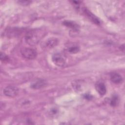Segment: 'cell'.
I'll return each instance as SVG.
<instances>
[{"label": "cell", "instance_id": "52a82bcc", "mask_svg": "<svg viewBox=\"0 0 125 125\" xmlns=\"http://www.w3.org/2000/svg\"><path fill=\"white\" fill-rule=\"evenodd\" d=\"M83 12L85 14V15L93 22H94L95 24H100V21L96 17H95L90 11H89L86 8H84L83 10Z\"/></svg>", "mask_w": 125, "mask_h": 125}, {"label": "cell", "instance_id": "8992f818", "mask_svg": "<svg viewBox=\"0 0 125 125\" xmlns=\"http://www.w3.org/2000/svg\"><path fill=\"white\" fill-rule=\"evenodd\" d=\"M110 78L111 81L116 84H119L123 81L122 77L119 73L116 72L111 73L110 75Z\"/></svg>", "mask_w": 125, "mask_h": 125}, {"label": "cell", "instance_id": "277c9868", "mask_svg": "<svg viewBox=\"0 0 125 125\" xmlns=\"http://www.w3.org/2000/svg\"><path fill=\"white\" fill-rule=\"evenodd\" d=\"M18 92V88L14 86H8L3 90L4 94L9 97H14L16 96Z\"/></svg>", "mask_w": 125, "mask_h": 125}, {"label": "cell", "instance_id": "8fae6325", "mask_svg": "<svg viewBox=\"0 0 125 125\" xmlns=\"http://www.w3.org/2000/svg\"><path fill=\"white\" fill-rule=\"evenodd\" d=\"M119 102V98L117 96L114 95L112 97L111 101H110V105L112 106H115L118 105Z\"/></svg>", "mask_w": 125, "mask_h": 125}, {"label": "cell", "instance_id": "5bb4252c", "mask_svg": "<svg viewBox=\"0 0 125 125\" xmlns=\"http://www.w3.org/2000/svg\"><path fill=\"white\" fill-rule=\"evenodd\" d=\"M18 2L20 4H21L22 5H27L31 2L30 1H27V0H20V1H19Z\"/></svg>", "mask_w": 125, "mask_h": 125}, {"label": "cell", "instance_id": "6da1fadb", "mask_svg": "<svg viewBox=\"0 0 125 125\" xmlns=\"http://www.w3.org/2000/svg\"><path fill=\"white\" fill-rule=\"evenodd\" d=\"M46 31L43 28H36L27 32L25 35V41L30 45L38 44L45 36Z\"/></svg>", "mask_w": 125, "mask_h": 125}, {"label": "cell", "instance_id": "30bf717a", "mask_svg": "<svg viewBox=\"0 0 125 125\" xmlns=\"http://www.w3.org/2000/svg\"><path fill=\"white\" fill-rule=\"evenodd\" d=\"M63 24L66 26H68L72 29H73V30H77L78 29V25L75 23H73L71 21H65L63 22Z\"/></svg>", "mask_w": 125, "mask_h": 125}, {"label": "cell", "instance_id": "ba28073f", "mask_svg": "<svg viewBox=\"0 0 125 125\" xmlns=\"http://www.w3.org/2000/svg\"><path fill=\"white\" fill-rule=\"evenodd\" d=\"M46 85V82L42 79L38 80L32 83L31 87L34 89H39L44 87Z\"/></svg>", "mask_w": 125, "mask_h": 125}, {"label": "cell", "instance_id": "4fadbf2b", "mask_svg": "<svg viewBox=\"0 0 125 125\" xmlns=\"http://www.w3.org/2000/svg\"><path fill=\"white\" fill-rule=\"evenodd\" d=\"M0 59L2 61L5 62H7L8 61L9 58L6 55L4 54L3 53L1 52L0 53Z\"/></svg>", "mask_w": 125, "mask_h": 125}, {"label": "cell", "instance_id": "7c38bea8", "mask_svg": "<svg viewBox=\"0 0 125 125\" xmlns=\"http://www.w3.org/2000/svg\"><path fill=\"white\" fill-rule=\"evenodd\" d=\"M80 49L78 46H71L68 48V51L71 53H76L79 52Z\"/></svg>", "mask_w": 125, "mask_h": 125}, {"label": "cell", "instance_id": "5b68a950", "mask_svg": "<svg viewBox=\"0 0 125 125\" xmlns=\"http://www.w3.org/2000/svg\"><path fill=\"white\" fill-rule=\"evenodd\" d=\"M95 88L97 91L99 93V94L103 96L105 95L106 92V88L105 84L102 82H98L95 85Z\"/></svg>", "mask_w": 125, "mask_h": 125}, {"label": "cell", "instance_id": "9c48e42d", "mask_svg": "<svg viewBox=\"0 0 125 125\" xmlns=\"http://www.w3.org/2000/svg\"><path fill=\"white\" fill-rule=\"evenodd\" d=\"M58 43V40L56 38H50L46 42V46L49 48H52L55 47Z\"/></svg>", "mask_w": 125, "mask_h": 125}, {"label": "cell", "instance_id": "7a4b0ae2", "mask_svg": "<svg viewBox=\"0 0 125 125\" xmlns=\"http://www.w3.org/2000/svg\"><path fill=\"white\" fill-rule=\"evenodd\" d=\"M21 53L24 58L29 60L35 59L37 55L36 51L32 48H24L21 50Z\"/></svg>", "mask_w": 125, "mask_h": 125}, {"label": "cell", "instance_id": "3957f363", "mask_svg": "<svg viewBox=\"0 0 125 125\" xmlns=\"http://www.w3.org/2000/svg\"><path fill=\"white\" fill-rule=\"evenodd\" d=\"M53 62L58 66H62L65 62V59L63 55L61 53H57L54 54L52 57Z\"/></svg>", "mask_w": 125, "mask_h": 125}]
</instances>
